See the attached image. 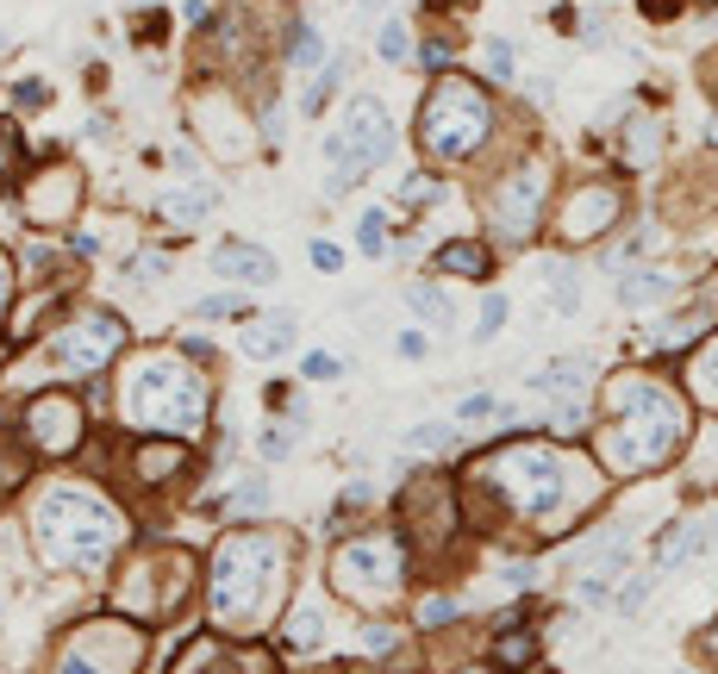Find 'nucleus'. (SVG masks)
<instances>
[{"label": "nucleus", "instance_id": "nucleus-1", "mask_svg": "<svg viewBox=\"0 0 718 674\" xmlns=\"http://www.w3.org/2000/svg\"><path fill=\"white\" fill-rule=\"evenodd\" d=\"M600 463L563 443H500L463 475V506L512 538H563L582 512L600 506Z\"/></svg>", "mask_w": 718, "mask_h": 674}, {"label": "nucleus", "instance_id": "nucleus-2", "mask_svg": "<svg viewBox=\"0 0 718 674\" xmlns=\"http://www.w3.org/2000/svg\"><path fill=\"white\" fill-rule=\"evenodd\" d=\"M113 412L132 424L137 438H175L195 443L213 424V382L195 363H181V350H132L119 363L113 382Z\"/></svg>", "mask_w": 718, "mask_h": 674}, {"label": "nucleus", "instance_id": "nucleus-3", "mask_svg": "<svg viewBox=\"0 0 718 674\" xmlns=\"http://www.w3.org/2000/svg\"><path fill=\"white\" fill-rule=\"evenodd\" d=\"M687 443V400L656 375L625 368L606 382V431H600V463L612 475H650V468L675 463Z\"/></svg>", "mask_w": 718, "mask_h": 674}, {"label": "nucleus", "instance_id": "nucleus-4", "mask_svg": "<svg viewBox=\"0 0 718 674\" xmlns=\"http://www.w3.org/2000/svg\"><path fill=\"white\" fill-rule=\"evenodd\" d=\"M288 538L263 531V524L219 538L213 562H207V612L219 631H263L288 599Z\"/></svg>", "mask_w": 718, "mask_h": 674}, {"label": "nucleus", "instance_id": "nucleus-5", "mask_svg": "<svg viewBox=\"0 0 718 674\" xmlns=\"http://www.w3.org/2000/svg\"><path fill=\"white\" fill-rule=\"evenodd\" d=\"M32 543H38V556L51 568H100L125 543V519H119V506L107 494L57 482L32 506Z\"/></svg>", "mask_w": 718, "mask_h": 674}, {"label": "nucleus", "instance_id": "nucleus-6", "mask_svg": "<svg viewBox=\"0 0 718 674\" xmlns=\"http://www.w3.org/2000/svg\"><path fill=\"white\" fill-rule=\"evenodd\" d=\"M494 137V100L482 81L444 76L431 81V95L419 100V144L431 163H468Z\"/></svg>", "mask_w": 718, "mask_h": 674}, {"label": "nucleus", "instance_id": "nucleus-7", "mask_svg": "<svg viewBox=\"0 0 718 674\" xmlns=\"http://www.w3.org/2000/svg\"><path fill=\"white\" fill-rule=\"evenodd\" d=\"M125 319L107 307H69L57 319V325L44 331V350H38V375L44 387L57 382H88V375H100V368L119 363V350H125Z\"/></svg>", "mask_w": 718, "mask_h": 674}, {"label": "nucleus", "instance_id": "nucleus-8", "mask_svg": "<svg viewBox=\"0 0 718 674\" xmlns=\"http://www.w3.org/2000/svg\"><path fill=\"white\" fill-rule=\"evenodd\" d=\"M325 581L356 606H388L407 587V543L394 531H363V538H344L331 550Z\"/></svg>", "mask_w": 718, "mask_h": 674}, {"label": "nucleus", "instance_id": "nucleus-9", "mask_svg": "<svg viewBox=\"0 0 718 674\" xmlns=\"http://www.w3.org/2000/svg\"><path fill=\"white\" fill-rule=\"evenodd\" d=\"M394 156V125H388V107L369 95H356L338 119V132L325 137V194H350L369 169H382Z\"/></svg>", "mask_w": 718, "mask_h": 674}, {"label": "nucleus", "instance_id": "nucleus-10", "mask_svg": "<svg viewBox=\"0 0 718 674\" xmlns=\"http://www.w3.org/2000/svg\"><path fill=\"white\" fill-rule=\"evenodd\" d=\"M188 594H195V562L181 556V550H163V543H156V550H137L132 556L113 606L132 618V625H151V618H175Z\"/></svg>", "mask_w": 718, "mask_h": 674}, {"label": "nucleus", "instance_id": "nucleus-11", "mask_svg": "<svg viewBox=\"0 0 718 674\" xmlns=\"http://www.w3.org/2000/svg\"><path fill=\"white\" fill-rule=\"evenodd\" d=\"M137 662H144V631L132 618H95L63 643L57 674H137Z\"/></svg>", "mask_w": 718, "mask_h": 674}, {"label": "nucleus", "instance_id": "nucleus-12", "mask_svg": "<svg viewBox=\"0 0 718 674\" xmlns=\"http://www.w3.org/2000/svg\"><path fill=\"white\" fill-rule=\"evenodd\" d=\"M544 194H550V175L544 163H519L512 175H500L487 188V225L500 244H524L538 232V212H544Z\"/></svg>", "mask_w": 718, "mask_h": 674}, {"label": "nucleus", "instance_id": "nucleus-13", "mask_svg": "<svg viewBox=\"0 0 718 674\" xmlns=\"http://www.w3.org/2000/svg\"><path fill=\"white\" fill-rule=\"evenodd\" d=\"M81 431H88V419H81V400L69 387H38L20 412V438L32 456H69Z\"/></svg>", "mask_w": 718, "mask_h": 674}, {"label": "nucleus", "instance_id": "nucleus-14", "mask_svg": "<svg viewBox=\"0 0 718 674\" xmlns=\"http://www.w3.org/2000/svg\"><path fill=\"white\" fill-rule=\"evenodd\" d=\"M587 382H594V363L587 356H556L531 375V400H544V419L550 431L575 438L587 424Z\"/></svg>", "mask_w": 718, "mask_h": 674}, {"label": "nucleus", "instance_id": "nucleus-15", "mask_svg": "<svg viewBox=\"0 0 718 674\" xmlns=\"http://www.w3.org/2000/svg\"><path fill=\"white\" fill-rule=\"evenodd\" d=\"M188 125L200 132V144L213 156H251V119H244V107L232 100V88H219V81H200L195 95H188Z\"/></svg>", "mask_w": 718, "mask_h": 674}, {"label": "nucleus", "instance_id": "nucleus-16", "mask_svg": "<svg viewBox=\"0 0 718 674\" xmlns=\"http://www.w3.org/2000/svg\"><path fill=\"white\" fill-rule=\"evenodd\" d=\"M619 219H625L619 181H582V188L563 200V212H556V237H563V244H594V237L619 232Z\"/></svg>", "mask_w": 718, "mask_h": 674}, {"label": "nucleus", "instance_id": "nucleus-17", "mask_svg": "<svg viewBox=\"0 0 718 674\" xmlns=\"http://www.w3.org/2000/svg\"><path fill=\"white\" fill-rule=\"evenodd\" d=\"M81 212V169H69V163H51L44 175H32L25 181V219L32 225H44V232H63V225H76Z\"/></svg>", "mask_w": 718, "mask_h": 674}, {"label": "nucleus", "instance_id": "nucleus-18", "mask_svg": "<svg viewBox=\"0 0 718 674\" xmlns=\"http://www.w3.org/2000/svg\"><path fill=\"white\" fill-rule=\"evenodd\" d=\"M400 519H407V531H426V519L438 524V543L456 531V494H450V482H412L407 500H400Z\"/></svg>", "mask_w": 718, "mask_h": 674}, {"label": "nucleus", "instance_id": "nucleus-19", "mask_svg": "<svg viewBox=\"0 0 718 674\" xmlns=\"http://www.w3.org/2000/svg\"><path fill=\"white\" fill-rule=\"evenodd\" d=\"M213 269L225 275V281H238V288H269L275 281V256L256 251V244H244V237H225L213 251Z\"/></svg>", "mask_w": 718, "mask_h": 674}, {"label": "nucleus", "instance_id": "nucleus-20", "mask_svg": "<svg viewBox=\"0 0 718 674\" xmlns=\"http://www.w3.org/2000/svg\"><path fill=\"white\" fill-rule=\"evenodd\" d=\"M219 207V188L213 181H181V188H169L163 200H156V212H163V225H181V232H195V225H207Z\"/></svg>", "mask_w": 718, "mask_h": 674}, {"label": "nucleus", "instance_id": "nucleus-21", "mask_svg": "<svg viewBox=\"0 0 718 674\" xmlns=\"http://www.w3.org/2000/svg\"><path fill=\"white\" fill-rule=\"evenodd\" d=\"M238 350L256 356V363H269L281 350H294V312H263V319H244L238 331Z\"/></svg>", "mask_w": 718, "mask_h": 674}, {"label": "nucleus", "instance_id": "nucleus-22", "mask_svg": "<svg viewBox=\"0 0 718 674\" xmlns=\"http://www.w3.org/2000/svg\"><path fill=\"white\" fill-rule=\"evenodd\" d=\"M132 468L144 475V487H163L169 475H181L188 468V443H175V438H144L132 450Z\"/></svg>", "mask_w": 718, "mask_h": 674}, {"label": "nucleus", "instance_id": "nucleus-23", "mask_svg": "<svg viewBox=\"0 0 718 674\" xmlns=\"http://www.w3.org/2000/svg\"><path fill=\"white\" fill-rule=\"evenodd\" d=\"M718 543V524L713 519H681L669 538H662V550H656V562L662 568H681V562H694V556H706Z\"/></svg>", "mask_w": 718, "mask_h": 674}, {"label": "nucleus", "instance_id": "nucleus-24", "mask_svg": "<svg viewBox=\"0 0 718 674\" xmlns=\"http://www.w3.org/2000/svg\"><path fill=\"white\" fill-rule=\"evenodd\" d=\"M431 269H438V275H468V281H487V269H494V251H487L482 237H456V244H444V251L431 256Z\"/></svg>", "mask_w": 718, "mask_h": 674}, {"label": "nucleus", "instance_id": "nucleus-25", "mask_svg": "<svg viewBox=\"0 0 718 674\" xmlns=\"http://www.w3.org/2000/svg\"><path fill=\"white\" fill-rule=\"evenodd\" d=\"M681 382H687V394H694L699 406H713L718 412V331L687 356V375H681Z\"/></svg>", "mask_w": 718, "mask_h": 674}, {"label": "nucleus", "instance_id": "nucleus-26", "mask_svg": "<svg viewBox=\"0 0 718 674\" xmlns=\"http://www.w3.org/2000/svg\"><path fill=\"white\" fill-rule=\"evenodd\" d=\"M669 294H675V275H662V269H631V275L619 281V300H625L631 312H638V307H662Z\"/></svg>", "mask_w": 718, "mask_h": 674}, {"label": "nucleus", "instance_id": "nucleus-27", "mask_svg": "<svg viewBox=\"0 0 718 674\" xmlns=\"http://www.w3.org/2000/svg\"><path fill=\"white\" fill-rule=\"evenodd\" d=\"M281 637H288L294 650H319V637H325V599H300L281 618Z\"/></svg>", "mask_w": 718, "mask_h": 674}, {"label": "nucleus", "instance_id": "nucleus-28", "mask_svg": "<svg viewBox=\"0 0 718 674\" xmlns=\"http://www.w3.org/2000/svg\"><path fill=\"white\" fill-rule=\"evenodd\" d=\"M619 151H625V163H631V169H650V163L662 156V125H656V119H631V125H625V137H619Z\"/></svg>", "mask_w": 718, "mask_h": 674}, {"label": "nucleus", "instance_id": "nucleus-29", "mask_svg": "<svg viewBox=\"0 0 718 674\" xmlns=\"http://www.w3.org/2000/svg\"><path fill=\"white\" fill-rule=\"evenodd\" d=\"M450 443H456V424H450V419H419V424L407 431V450H412V456H444Z\"/></svg>", "mask_w": 718, "mask_h": 674}, {"label": "nucleus", "instance_id": "nucleus-30", "mask_svg": "<svg viewBox=\"0 0 718 674\" xmlns=\"http://www.w3.org/2000/svg\"><path fill=\"white\" fill-rule=\"evenodd\" d=\"M407 307L419 312L426 325H450V319H456V312H450V294L431 288V281H412V288H407Z\"/></svg>", "mask_w": 718, "mask_h": 674}, {"label": "nucleus", "instance_id": "nucleus-31", "mask_svg": "<svg viewBox=\"0 0 718 674\" xmlns=\"http://www.w3.org/2000/svg\"><path fill=\"white\" fill-rule=\"evenodd\" d=\"M344 76H350V57H344V51H338L331 63H319V76H312V88L300 95V113H319V107H325V95H331V88H338Z\"/></svg>", "mask_w": 718, "mask_h": 674}, {"label": "nucleus", "instance_id": "nucleus-32", "mask_svg": "<svg viewBox=\"0 0 718 674\" xmlns=\"http://www.w3.org/2000/svg\"><path fill=\"white\" fill-rule=\"evenodd\" d=\"M531 655H538V631H519V625L494 643V662H500V669H519V662H531Z\"/></svg>", "mask_w": 718, "mask_h": 674}, {"label": "nucleus", "instance_id": "nucleus-33", "mask_svg": "<svg viewBox=\"0 0 718 674\" xmlns=\"http://www.w3.org/2000/svg\"><path fill=\"white\" fill-rule=\"evenodd\" d=\"M456 419H463V424H512V412H506L494 394H468V400L456 406Z\"/></svg>", "mask_w": 718, "mask_h": 674}, {"label": "nucleus", "instance_id": "nucleus-34", "mask_svg": "<svg viewBox=\"0 0 718 674\" xmlns=\"http://www.w3.org/2000/svg\"><path fill=\"white\" fill-rule=\"evenodd\" d=\"M281 57L307 69V63H319V57H325V38H319L312 25H288V51H281Z\"/></svg>", "mask_w": 718, "mask_h": 674}, {"label": "nucleus", "instance_id": "nucleus-35", "mask_svg": "<svg viewBox=\"0 0 718 674\" xmlns=\"http://www.w3.org/2000/svg\"><path fill=\"white\" fill-rule=\"evenodd\" d=\"M356 251H363V256H382V251H388V212H382V207L363 212V225H356Z\"/></svg>", "mask_w": 718, "mask_h": 674}, {"label": "nucleus", "instance_id": "nucleus-36", "mask_svg": "<svg viewBox=\"0 0 718 674\" xmlns=\"http://www.w3.org/2000/svg\"><path fill=\"white\" fill-rule=\"evenodd\" d=\"M263 506H269V482H244V487H232L225 512H232V519H256Z\"/></svg>", "mask_w": 718, "mask_h": 674}, {"label": "nucleus", "instance_id": "nucleus-37", "mask_svg": "<svg viewBox=\"0 0 718 674\" xmlns=\"http://www.w3.org/2000/svg\"><path fill=\"white\" fill-rule=\"evenodd\" d=\"M375 51H382L388 63H407V57H412V32H407L400 20H382V32H375Z\"/></svg>", "mask_w": 718, "mask_h": 674}, {"label": "nucleus", "instance_id": "nucleus-38", "mask_svg": "<svg viewBox=\"0 0 718 674\" xmlns=\"http://www.w3.org/2000/svg\"><path fill=\"white\" fill-rule=\"evenodd\" d=\"M500 325H506V294H487L482 300V312H475V344H487V338H500Z\"/></svg>", "mask_w": 718, "mask_h": 674}, {"label": "nucleus", "instance_id": "nucleus-39", "mask_svg": "<svg viewBox=\"0 0 718 674\" xmlns=\"http://www.w3.org/2000/svg\"><path fill=\"white\" fill-rule=\"evenodd\" d=\"M263 456H269V463L294 456V431H288V424H263Z\"/></svg>", "mask_w": 718, "mask_h": 674}, {"label": "nucleus", "instance_id": "nucleus-40", "mask_svg": "<svg viewBox=\"0 0 718 674\" xmlns=\"http://www.w3.org/2000/svg\"><path fill=\"white\" fill-rule=\"evenodd\" d=\"M200 319H244V300L238 294H213V300H200Z\"/></svg>", "mask_w": 718, "mask_h": 674}, {"label": "nucleus", "instance_id": "nucleus-41", "mask_svg": "<svg viewBox=\"0 0 718 674\" xmlns=\"http://www.w3.org/2000/svg\"><path fill=\"white\" fill-rule=\"evenodd\" d=\"M612 599H619V612H638L643 599H650V575H631V581H619V594H612Z\"/></svg>", "mask_w": 718, "mask_h": 674}, {"label": "nucleus", "instance_id": "nucleus-42", "mask_svg": "<svg viewBox=\"0 0 718 674\" xmlns=\"http://www.w3.org/2000/svg\"><path fill=\"white\" fill-rule=\"evenodd\" d=\"M450 618H456V599H444V594L419 599V625H426V631H431V625H450Z\"/></svg>", "mask_w": 718, "mask_h": 674}, {"label": "nucleus", "instance_id": "nucleus-43", "mask_svg": "<svg viewBox=\"0 0 718 674\" xmlns=\"http://www.w3.org/2000/svg\"><path fill=\"white\" fill-rule=\"evenodd\" d=\"M338 375H344L338 356H325V350H312V356H307V382H338Z\"/></svg>", "mask_w": 718, "mask_h": 674}, {"label": "nucleus", "instance_id": "nucleus-44", "mask_svg": "<svg viewBox=\"0 0 718 674\" xmlns=\"http://www.w3.org/2000/svg\"><path fill=\"white\" fill-rule=\"evenodd\" d=\"M487 76H494V81H506V76H512V44H506V38H494V44H487Z\"/></svg>", "mask_w": 718, "mask_h": 674}, {"label": "nucleus", "instance_id": "nucleus-45", "mask_svg": "<svg viewBox=\"0 0 718 674\" xmlns=\"http://www.w3.org/2000/svg\"><path fill=\"white\" fill-rule=\"evenodd\" d=\"M550 281H556V312L582 307V294H575V275H568V269H550Z\"/></svg>", "mask_w": 718, "mask_h": 674}, {"label": "nucleus", "instance_id": "nucleus-46", "mask_svg": "<svg viewBox=\"0 0 718 674\" xmlns=\"http://www.w3.org/2000/svg\"><path fill=\"white\" fill-rule=\"evenodd\" d=\"M13 163H20V137L13 125H0V181H13Z\"/></svg>", "mask_w": 718, "mask_h": 674}, {"label": "nucleus", "instance_id": "nucleus-47", "mask_svg": "<svg viewBox=\"0 0 718 674\" xmlns=\"http://www.w3.org/2000/svg\"><path fill=\"white\" fill-rule=\"evenodd\" d=\"M394 643H400V637H394L388 625H369V631H363V650L369 655H394Z\"/></svg>", "mask_w": 718, "mask_h": 674}, {"label": "nucleus", "instance_id": "nucleus-48", "mask_svg": "<svg viewBox=\"0 0 718 674\" xmlns=\"http://www.w3.org/2000/svg\"><path fill=\"white\" fill-rule=\"evenodd\" d=\"M312 269L338 275V269H344V251H338V244H325V237H319V244H312Z\"/></svg>", "mask_w": 718, "mask_h": 674}, {"label": "nucleus", "instance_id": "nucleus-49", "mask_svg": "<svg viewBox=\"0 0 718 674\" xmlns=\"http://www.w3.org/2000/svg\"><path fill=\"white\" fill-rule=\"evenodd\" d=\"M400 194L419 207V200H438V181H431V175H407V188H400Z\"/></svg>", "mask_w": 718, "mask_h": 674}, {"label": "nucleus", "instance_id": "nucleus-50", "mask_svg": "<svg viewBox=\"0 0 718 674\" xmlns=\"http://www.w3.org/2000/svg\"><path fill=\"white\" fill-rule=\"evenodd\" d=\"M125 275H169V263H163V256H125Z\"/></svg>", "mask_w": 718, "mask_h": 674}, {"label": "nucleus", "instance_id": "nucleus-51", "mask_svg": "<svg viewBox=\"0 0 718 674\" xmlns=\"http://www.w3.org/2000/svg\"><path fill=\"white\" fill-rule=\"evenodd\" d=\"M13 100H20V107H44V100H51V88H44V81H20V88H13Z\"/></svg>", "mask_w": 718, "mask_h": 674}, {"label": "nucleus", "instance_id": "nucleus-52", "mask_svg": "<svg viewBox=\"0 0 718 674\" xmlns=\"http://www.w3.org/2000/svg\"><path fill=\"white\" fill-rule=\"evenodd\" d=\"M7 300H13V263H7V251H0V319H7Z\"/></svg>", "mask_w": 718, "mask_h": 674}, {"label": "nucleus", "instance_id": "nucleus-53", "mask_svg": "<svg viewBox=\"0 0 718 674\" xmlns=\"http://www.w3.org/2000/svg\"><path fill=\"white\" fill-rule=\"evenodd\" d=\"M419 57H426V69H444V63H450V44L438 38V44H426V51H419Z\"/></svg>", "mask_w": 718, "mask_h": 674}, {"label": "nucleus", "instance_id": "nucleus-54", "mask_svg": "<svg viewBox=\"0 0 718 674\" xmlns=\"http://www.w3.org/2000/svg\"><path fill=\"white\" fill-rule=\"evenodd\" d=\"M356 7H363V13H375V7H388V0H356Z\"/></svg>", "mask_w": 718, "mask_h": 674}, {"label": "nucleus", "instance_id": "nucleus-55", "mask_svg": "<svg viewBox=\"0 0 718 674\" xmlns=\"http://www.w3.org/2000/svg\"><path fill=\"white\" fill-rule=\"evenodd\" d=\"M468 674H482V669H468Z\"/></svg>", "mask_w": 718, "mask_h": 674}, {"label": "nucleus", "instance_id": "nucleus-56", "mask_svg": "<svg viewBox=\"0 0 718 674\" xmlns=\"http://www.w3.org/2000/svg\"><path fill=\"white\" fill-rule=\"evenodd\" d=\"M713 643H718V637H713Z\"/></svg>", "mask_w": 718, "mask_h": 674}]
</instances>
